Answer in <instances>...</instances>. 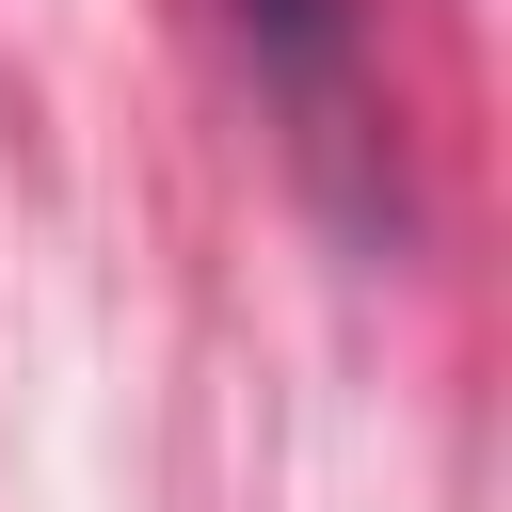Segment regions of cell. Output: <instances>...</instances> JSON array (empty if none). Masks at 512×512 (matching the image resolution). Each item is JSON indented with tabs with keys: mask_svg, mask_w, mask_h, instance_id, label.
Masks as SVG:
<instances>
[{
	"mask_svg": "<svg viewBox=\"0 0 512 512\" xmlns=\"http://www.w3.org/2000/svg\"><path fill=\"white\" fill-rule=\"evenodd\" d=\"M240 32H256L272 64H304V80H320V64L352 48V0H240Z\"/></svg>",
	"mask_w": 512,
	"mask_h": 512,
	"instance_id": "obj_1",
	"label": "cell"
}]
</instances>
